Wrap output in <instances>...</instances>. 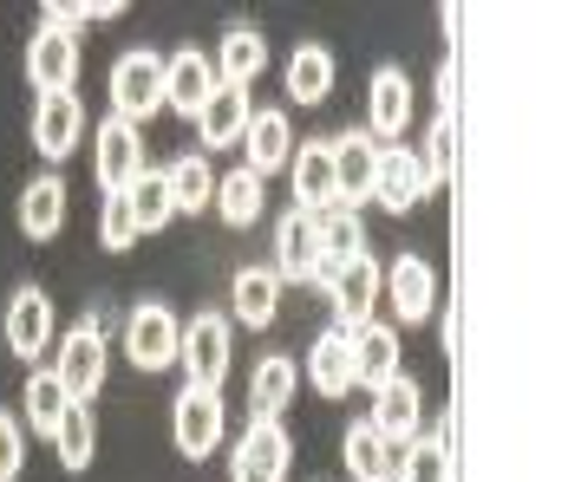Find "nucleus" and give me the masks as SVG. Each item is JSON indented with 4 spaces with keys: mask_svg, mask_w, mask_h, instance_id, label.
<instances>
[{
    "mask_svg": "<svg viewBox=\"0 0 568 482\" xmlns=\"http://www.w3.org/2000/svg\"><path fill=\"white\" fill-rule=\"evenodd\" d=\"M176 359L190 366V384H203V391H223L229 366H235V326H229V314H196V320L183 326V346H176Z\"/></svg>",
    "mask_w": 568,
    "mask_h": 482,
    "instance_id": "nucleus-1",
    "label": "nucleus"
},
{
    "mask_svg": "<svg viewBox=\"0 0 568 482\" xmlns=\"http://www.w3.org/2000/svg\"><path fill=\"white\" fill-rule=\"evenodd\" d=\"M171 437H176V450H183L190 463L216 457V450H223V391L183 384L176 404H171Z\"/></svg>",
    "mask_w": 568,
    "mask_h": 482,
    "instance_id": "nucleus-2",
    "label": "nucleus"
},
{
    "mask_svg": "<svg viewBox=\"0 0 568 482\" xmlns=\"http://www.w3.org/2000/svg\"><path fill=\"white\" fill-rule=\"evenodd\" d=\"M112 117L124 124H144L151 111H164V59L144 53V47H131V53H118L112 65Z\"/></svg>",
    "mask_w": 568,
    "mask_h": 482,
    "instance_id": "nucleus-3",
    "label": "nucleus"
},
{
    "mask_svg": "<svg viewBox=\"0 0 568 482\" xmlns=\"http://www.w3.org/2000/svg\"><path fill=\"white\" fill-rule=\"evenodd\" d=\"M0 332H7V352L20 359V366H33L47 346H53V300H47V287H13L7 294V314H0Z\"/></svg>",
    "mask_w": 568,
    "mask_h": 482,
    "instance_id": "nucleus-4",
    "label": "nucleus"
},
{
    "mask_svg": "<svg viewBox=\"0 0 568 482\" xmlns=\"http://www.w3.org/2000/svg\"><path fill=\"white\" fill-rule=\"evenodd\" d=\"M287 463H294V443L275 418H248V430L235 437V463H229V482H287Z\"/></svg>",
    "mask_w": 568,
    "mask_h": 482,
    "instance_id": "nucleus-5",
    "label": "nucleus"
},
{
    "mask_svg": "<svg viewBox=\"0 0 568 482\" xmlns=\"http://www.w3.org/2000/svg\"><path fill=\"white\" fill-rule=\"evenodd\" d=\"M59 384L72 404H85L99 384H105V320H79L65 339H59Z\"/></svg>",
    "mask_w": 568,
    "mask_h": 482,
    "instance_id": "nucleus-6",
    "label": "nucleus"
},
{
    "mask_svg": "<svg viewBox=\"0 0 568 482\" xmlns=\"http://www.w3.org/2000/svg\"><path fill=\"white\" fill-rule=\"evenodd\" d=\"M176 346H183V326L164 300H144L131 320H124V352H131V366L138 372H164L176 366Z\"/></svg>",
    "mask_w": 568,
    "mask_h": 482,
    "instance_id": "nucleus-7",
    "label": "nucleus"
},
{
    "mask_svg": "<svg viewBox=\"0 0 568 482\" xmlns=\"http://www.w3.org/2000/svg\"><path fill=\"white\" fill-rule=\"evenodd\" d=\"M92 170H99L105 196H124V189L144 176V131L124 124V117H105L99 137H92Z\"/></svg>",
    "mask_w": 568,
    "mask_h": 482,
    "instance_id": "nucleus-8",
    "label": "nucleus"
},
{
    "mask_svg": "<svg viewBox=\"0 0 568 482\" xmlns=\"http://www.w3.org/2000/svg\"><path fill=\"white\" fill-rule=\"evenodd\" d=\"M79 40L72 33H59V27H40L33 33V47H27V85L40 92V99H53V92H72L79 85Z\"/></svg>",
    "mask_w": 568,
    "mask_h": 482,
    "instance_id": "nucleus-9",
    "label": "nucleus"
},
{
    "mask_svg": "<svg viewBox=\"0 0 568 482\" xmlns=\"http://www.w3.org/2000/svg\"><path fill=\"white\" fill-rule=\"evenodd\" d=\"M334 314H341V332H353V326L373 320V307H379V294H386V268L373 261V255H353V261H341V274H334Z\"/></svg>",
    "mask_w": 568,
    "mask_h": 482,
    "instance_id": "nucleus-10",
    "label": "nucleus"
},
{
    "mask_svg": "<svg viewBox=\"0 0 568 482\" xmlns=\"http://www.w3.org/2000/svg\"><path fill=\"white\" fill-rule=\"evenodd\" d=\"M412 124V79L398 65H379L366 85V137L373 144H398V131Z\"/></svg>",
    "mask_w": 568,
    "mask_h": 482,
    "instance_id": "nucleus-11",
    "label": "nucleus"
},
{
    "mask_svg": "<svg viewBox=\"0 0 568 482\" xmlns=\"http://www.w3.org/2000/svg\"><path fill=\"white\" fill-rule=\"evenodd\" d=\"M418 418H425V391H418V384H412L405 372L386 378V384L373 391V418H366V424L379 430L393 450H405V443L418 437Z\"/></svg>",
    "mask_w": 568,
    "mask_h": 482,
    "instance_id": "nucleus-12",
    "label": "nucleus"
},
{
    "mask_svg": "<svg viewBox=\"0 0 568 482\" xmlns=\"http://www.w3.org/2000/svg\"><path fill=\"white\" fill-rule=\"evenodd\" d=\"M287 183H294V203H301V215H314V209H327V203H341L327 137H307V144H294V157H287Z\"/></svg>",
    "mask_w": 568,
    "mask_h": 482,
    "instance_id": "nucleus-13",
    "label": "nucleus"
},
{
    "mask_svg": "<svg viewBox=\"0 0 568 482\" xmlns=\"http://www.w3.org/2000/svg\"><path fill=\"white\" fill-rule=\"evenodd\" d=\"M79 131H85V105H79V92H53V99H40L33 105V151L40 157H72L79 151Z\"/></svg>",
    "mask_w": 568,
    "mask_h": 482,
    "instance_id": "nucleus-14",
    "label": "nucleus"
},
{
    "mask_svg": "<svg viewBox=\"0 0 568 482\" xmlns=\"http://www.w3.org/2000/svg\"><path fill=\"white\" fill-rule=\"evenodd\" d=\"M242 170H255L262 183L275 176V170H287V157H294V131H287V111L282 105H268V111H255L248 117V131H242Z\"/></svg>",
    "mask_w": 568,
    "mask_h": 482,
    "instance_id": "nucleus-15",
    "label": "nucleus"
},
{
    "mask_svg": "<svg viewBox=\"0 0 568 482\" xmlns=\"http://www.w3.org/2000/svg\"><path fill=\"white\" fill-rule=\"evenodd\" d=\"M248 117H255L248 92H242V85H216L210 105L196 111V137H203V151H235L242 131H248Z\"/></svg>",
    "mask_w": 568,
    "mask_h": 482,
    "instance_id": "nucleus-16",
    "label": "nucleus"
},
{
    "mask_svg": "<svg viewBox=\"0 0 568 482\" xmlns=\"http://www.w3.org/2000/svg\"><path fill=\"white\" fill-rule=\"evenodd\" d=\"M327 151H334V189H341V203H366L373 196V170H379V144L366 131H341V137H327Z\"/></svg>",
    "mask_w": 568,
    "mask_h": 482,
    "instance_id": "nucleus-17",
    "label": "nucleus"
},
{
    "mask_svg": "<svg viewBox=\"0 0 568 482\" xmlns=\"http://www.w3.org/2000/svg\"><path fill=\"white\" fill-rule=\"evenodd\" d=\"M210 92H216V65L210 53H196V47H183L176 59H164V111H196L210 105Z\"/></svg>",
    "mask_w": 568,
    "mask_h": 482,
    "instance_id": "nucleus-18",
    "label": "nucleus"
},
{
    "mask_svg": "<svg viewBox=\"0 0 568 482\" xmlns=\"http://www.w3.org/2000/svg\"><path fill=\"white\" fill-rule=\"evenodd\" d=\"M386 287H393V314L398 320H432V314H438V274H432V261L398 255L393 274H386Z\"/></svg>",
    "mask_w": 568,
    "mask_h": 482,
    "instance_id": "nucleus-19",
    "label": "nucleus"
},
{
    "mask_svg": "<svg viewBox=\"0 0 568 482\" xmlns=\"http://www.w3.org/2000/svg\"><path fill=\"white\" fill-rule=\"evenodd\" d=\"M294 384H301V366L287 359V352H268L255 372H248V411L255 418H275L282 424L287 404H294Z\"/></svg>",
    "mask_w": 568,
    "mask_h": 482,
    "instance_id": "nucleus-20",
    "label": "nucleus"
},
{
    "mask_svg": "<svg viewBox=\"0 0 568 482\" xmlns=\"http://www.w3.org/2000/svg\"><path fill=\"white\" fill-rule=\"evenodd\" d=\"M353 339V384H386V378H398V339H393V326H379V320H366V326H353L346 332Z\"/></svg>",
    "mask_w": 568,
    "mask_h": 482,
    "instance_id": "nucleus-21",
    "label": "nucleus"
},
{
    "mask_svg": "<svg viewBox=\"0 0 568 482\" xmlns=\"http://www.w3.org/2000/svg\"><path fill=\"white\" fill-rule=\"evenodd\" d=\"M275 261H282V280H314V268H321V242H314V215L287 209L282 222H275Z\"/></svg>",
    "mask_w": 568,
    "mask_h": 482,
    "instance_id": "nucleus-22",
    "label": "nucleus"
},
{
    "mask_svg": "<svg viewBox=\"0 0 568 482\" xmlns=\"http://www.w3.org/2000/svg\"><path fill=\"white\" fill-rule=\"evenodd\" d=\"M373 196L386 203L393 215L418 209V196H425V183H418V157L412 151H398V144H379V170H373Z\"/></svg>",
    "mask_w": 568,
    "mask_h": 482,
    "instance_id": "nucleus-23",
    "label": "nucleus"
},
{
    "mask_svg": "<svg viewBox=\"0 0 568 482\" xmlns=\"http://www.w3.org/2000/svg\"><path fill=\"white\" fill-rule=\"evenodd\" d=\"M334 79H341V65H334V53L321 40H307V47L287 53V99L294 105H321L334 92Z\"/></svg>",
    "mask_w": 568,
    "mask_h": 482,
    "instance_id": "nucleus-24",
    "label": "nucleus"
},
{
    "mask_svg": "<svg viewBox=\"0 0 568 482\" xmlns=\"http://www.w3.org/2000/svg\"><path fill=\"white\" fill-rule=\"evenodd\" d=\"M210 65H216V85H242L248 92V79L268 65V40L255 27H229L223 40H216V59Z\"/></svg>",
    "mask_w": 568,
    "mask_h": 482,
    "instance_id": "nucleus-25",
    "label": "nucleus"
},
{
    "mask_svg": "<svg viewBox=\"0 0 568 482\" xmlns=\"http://www.w3.org/2000/svg\"><path fill=\"white\" fill-rule=\"evenodd\" d=\"M59 228H65V183L59 176H33L20 189V235L27 242H53Z\"/></svg>",
    "mask_w": 568,
    "mask_h": 482,
    "instance_id": "nucleus-26",
    "label": "nucleus"
},
{
    "mask_svg": "<svg viewBox=\"0 0 568 482\" xmlns=\"http://www.w3.org/2000/svg\"><path fill=\"white\" fill-rule=\"evenodd\" d=\"M314 242H321V261H353V255H366V222L353 203H327V209H314Z\"/></svg>",
    "mask_w": 568,
    "mask_h": 482,
    "instance_id": "nucleus-27",
    "label": "nucleus"
},
{
    "mask_svg": "<svg viewBox=\"0 0 568 482\" xmlns=\"http://www.w3.org/2000/svg\"><path fill=\"white\" fill-rule=\"evenodd\" d=\"M307 378H314L321 398H346V391H353V339H346L341 326L314 339V352H307Z\"/></svg>",
    "mask_w": 568,
    "mask_h": 482,
    "instance_id": "nucleus-28",
    "label": "nucleus"
},
{
    "mask_svg": "<svg viewBox=\"0 0 568 482\" xmlns=\"http://www.w3.org/2000/svg\"><path fill=\"white\" fill-rule=\"evenodd\" d=\"M346 476L353 482H393L398 476V450L366 424V418L346 430Z\"/></svg>",
    "mask_w": 568,
    "mask_h": 482,
    "instance_id": "nucleus-29",
    "label": "nucleus"
},
{
    "mask_svg": "<svg viewBox=\"0 0 568 482\" xmlns=\"http://www.w3.org/2000/svg\"><path fill=\"white\" fill-rule=\"evenodd\" d=\"M275 314H282V274L275 268H242L235 274V320L242 326H275Z\"/></svg>",
    "mask_w": 568,
    "mask_h": 482,
    "instance_id": "nucleus-30",
    "label": "nucleus"
},
{
    "mask_svg": "<svg viewBox=\"0 0 568 482\" xmlns=\"http://www.w3.org/2000/svg\"><path fill=\"white\" fill-rule=\"evenodd\" d=\"M418 157V183L425 189H445L452 183V163H457V111H438L432 117V131H425V151H412Z\"/></svg>",
    "mask_w": 568,
    "mask_h": 482,
    "instance_id": "nucleus-31",
    "label": "nucleus"
},
{
    "mask_svg": "<svg viewBox=\"0 0 568 482\" xmlns=\"http://www.w3.org/2000/svg\"><path fill=\"white\" fill-rule=\"evenodd\" d=\"M92 450H99V424H92V411L85 404H72L65 418H59L53 430V457H59V470H92Z\"/></svg>",
    "mask_w": 568,
    "mask_h": 482,
    "instance_id": "nucleus-32",
    "label": "nucleus"
},
{
    "mask_svg": "<svg viewBox=\"0 0 568 482\" xmlns=\"http://www.w3.org/2000/svg\"><path fill=\"white\" fill-rule=\"evenodd\" d=\"M65 411H72V398H65V384H59V372H53V366H40V372H27V430H40V437H53Z\"/></svg>",
    "mask_w": 568,
    "mask_h": 482,
    "instance_id": "nucleus-33",
    "label": "nucleus"
},
{
    "mask_svg": "<svg viewBox=\"0 0 568 482\" xmlns=\"http://www.w3.org/2000/svg\"><path fill=\"white\" fill-rule=\"evenodd\" d=\"M216 215H223L229 228H248V222H262V176L255 170H229L223 183H216Z\"/></svg>",
    "mask_w": 568,
    "mask_h": 482,
    "instance_id": "nucleus-34",
    "label": "nucleus"
},
{
    "mask_svg": "<svg viewBox=\"0 0 568 482\" xmlns=\"http://www.w3.org/2000/svg\"><path fill=\"white\" fill-rule=\"evenodd\" d=\"M164 189H171V209L176 215H196V209H210L216 176H210V163H203V157H176L171 170H164Z\"/></svg>",
    "mask_w": 568,
    "mask_h": 482,
    "instance_id": "nucleus-35",
    "label": "nucleus"
},
{
    "mask_svg": "<svg viewBox=\"0 0 568 482\" xmlns=\"http://www.w3.org/2000/svg\"><path fill=\"white\" fill-rule=\"evenodd\" d=\"M124 203H131V222H138V235H158V228H171V222H176L171 189H164V170H144V176L124 189Z\"/></svg>",
    "mask_w": 568,
    "mask_h": 482,
    "instance_id": "nucleus-36",
    "label": "nucleus"
},
{
    "mask_svg": "<svg viewBox=\"0 0 568 482\" xmlns=\"http://www.w3.org/2000/svg\"><path fill=\"white\" fill-rule=\"evenodd\" d=\"M393 482H452V437H412Z\"/></svg>",
    "mask_w": 568,
    "mask_h": 482,
    "instance_id": "nucleus-37",
    "label": "nucleus"
},
{
    "mask_svg": "<svg viewBox=\"0 0 568 482\" xmlns=\"http://www.w3.org/2000/svg\"><path fill=\"white\" fill-rule=\"evenodd\" d=\"M99 242H105L112 255H124V248L138 242V222H131V203H124V196H105V209H99Z\"/></svg>",
    "mask_w": 568,
    "mask_h": 482,
    "instance_id": "nucleus-38",
    "label": "nucleus"
},
{
    "mask_svg": "<svg viewBox=\"0 0 568 482\" xmlns=\"http://www.w3.org/2000/svg\"><path fill=\"white\" fill-rule=\"evenodd\" d=\"M27 470V424L13 411H0V482H13Z\"/></svg>",
    "mask_w": 568,
    "mask_h": 482,
    "instance_id": "nucleus-39",
    "label": "nucleus"
}]
</instances>
